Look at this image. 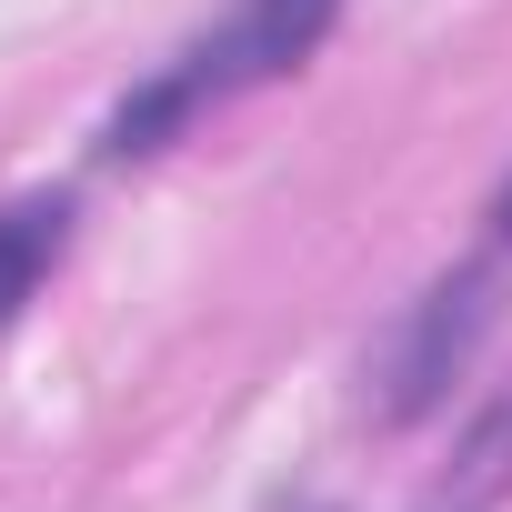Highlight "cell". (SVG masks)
<instances>
[{"label": "cell", "instance_id": "6da1fadb", "mask_svg": "<svg viewBox=\"0 0 512 512\" xmlns=\"http://www.w3.org/2000/svg\"><path fill=\"white\" fill-rule=\"evenodd\" d=\"M332 11H342V0H241L211 41H191L151 91H131V101L111 111V151H161L201 101H231V91H251V81L302 71V61L322 51Z\"/></svg>", "mask_w": 512, "mask_h": 512}, {"label": "cell", "instance_id": "7a4b0ae2", "mask_svg": "<svg viewBox=\"0 0 512 512\" xmlns=\"http://www.w3.org/2000/svg\"><path fill=\"white\" fill-rule=\"evenodd\" d=\"M482 322H492V282L482 272H452V282H432L412 312H402V332L382 342V412H432L442 402V382L472 362V342H482Z\"/></svg>", "mask_w": 512, "mask_h": 512}, {"label": "cell", "instance_id": "3957f363", "mask_svg": "<svg viewBox=\"0 0 512 512\" xmlns=\"http://www.w3.org/2000/svg\"><path fill=\"white\" fill-rule=\"evenodd\" d=\"M61 241H71V201H51V191L0 211V322L41 292V272L61 262Z\"/></svg>", "mask_w": 512, "mask_h": 512}, {"label": "cell", "instance_id": "277c9868", "mask_svg": "<svg viewBox=\"0 0 512 512\" xmlns=\"http://www.w3.org/2000/svg\"><path fill=\"white\" fill-rule=\"evenodd\" d=\"M492 221H502V231H512V191H502V211H492Z\"/></svg>", "mask_w": 512, "mask_h": 512}]
</instances>
